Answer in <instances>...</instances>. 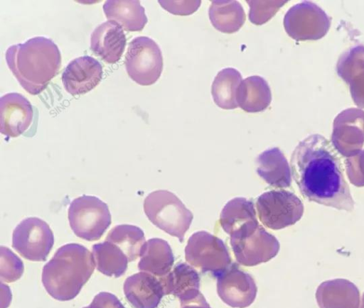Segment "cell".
Wrapping results in <instances>:
<instances>
[{
  "label": "cell",
  "instance_id": "cell-1",
  "mask_svg": "<svg viewBox=\"0 0 364 308\" xmlns=\"http://www.w3.org/2000/svg\"><path fill=\"white\" fill-rule=\"evenodd\" d=\"M290 165L292 177L305 199L338 210L353 209L341 155L326 138L312 134L300 141L291 154Z\"/></svg>",
  "mask_w": 364,
  "mask_h": 308
},
{
  "label": "cell",
  "instance_id": "cell-2",
  "mask_svg": "<svg viewBox=\"0 0 364 308\" xmlns=\"http://www.w3.org/2000/svg\"><path fill=\"white\" fill-rule=\"evenodd\" d=\"M6 60L21 87L33 95L46 88L61 66L58 47L42 36L11 45L6 52Z\"/></svg>",
  "mask_w": 364,
  "mask_h": 308
},
{
  "label": "cell",
  "instance_id": "cell-3",
  "mask_svg": "<svg viewBox=\"0 0 364 308\" xmlns=\"http://www.w3.org/2000/svg\"><path fill=\"white\" fill-rule=\"evenodd\" d=\"M92 254L84 246L68 243L59 248L43 266L42 282L54 299L75 298L95 270Z\"/></svg>",
  "mask_w": 364,
  "mask_h": 308
},
{
  "label": "cell",
  "instance_id": "cell-4",
  "mask_svg": "<svg viewBox=\"0 0 364 308\" xmlns=\"http://www.w3.org/2000/svg\"><path fill=\"white\" fill-rule=\"evenodd\" d=\"M144 210L152 224L183 242L193 214L173 193L167 190L151 192L144 199Z\"/></svg>",
  "mask_w": 364,
  "mask_h": 308
},
{
  "label": "cell",
  "instance_id": "cell-5",
  "mask_svg": "<svg viewBox=\"0 0 364 308\" xmlns=\"http://www.w3.org/2000/svg\"><path fill=\"white\" fill-rule=\"evenodd\" d=\"M230 236V244L237 261L245 266L267 262L279 251V243L258 221L245 224Z\"/></svg>",
  "mask_w": 364,
  "mask_h": 308
},
{
  "label": "cell",
  "instance_id": "cell-6",
  "mask_svg": "<svg viewBox=\"0 0 364 308\" xmlns=\"http://www.w3.org/2000/svg\"><path fill=\"white\" fill-rule=\"evenodd\" d=\"M68 220L74 233L88 241L99 240L112 221L107 204L89 195L72 201L68 209Z\"/></svg>",
  "mask_w": 364,
  "mask_h": 308
},
{
  "label": "cell",
  "instance_id": "cell-7",
  "mask_svg": "<svg viewBox=\"0 0 364 308\" xmlns=\"http://www.w3.org/2000/svg\"><path fill=\"white\" fill-rule=\"evenodd\" d=\"M125 67L129 77L137 84H154L163 70V57L157 43L146 36L134 38L128 45Z\"/></svg>",
  "mask_w": 364,
  "mask_h": 308
},
{
  "label": "cell",
  "instance_id": "cell-8",
  "mask_svg": "<svg viewBox=\"0 0 364 308\" xmlns=\"http://www.w3.org/2000/svg\"><path fill=\"white\" fill-rule=\"evenodd\" d=\"M260 221L267 228L279 230L294 224L304 214V204L294 193L271 190L262 194L256 201Z\"/></svg>",
  "mask_w": 364,
  "mask_h": 308
},
{
  "label": "cell",
  "instance_id": "cell-9",
  "mask_svg": "<svg viewBox=\"0 0 364 308\" xmlns=\"http://www.w3.org/2000/svg\"><path fill=\"white\" fill-rule=\"evenodd\" d=\"M185 258L191 265L203 273L210 272L218 277L231 265V257L223 241L204 231H197L188 238Z\"/></svg>",
  "mask_w": 364,
  "mask_h": 308
},
{
  "label": "cell",
  "instance_id": "cell-10",
  "mask_svg": "<svg viewBox=\"0 0 364 308\" xmlns=\"http://www.w3.org/2000/svg\"><path fill=\"white\" fill-rule=\"evenodd\" d=\"M53 243L54 236L50 226L37 217L23 219L13 231L12 247L29 260L45 261Z\"/></svg>",
  "mask_w": 364,
  "mask_h": 308
},
{
  "label": "cell",
  "instance_id": "cell-11",
  "mask_svg": "<svg viewBox=\"0 0 364 308\" xmlns=\"http://www.w3.org/2000/svg\"><path fill=\"white\" fill-rule=\"evenodd\" d=\"M219 297L233 308H246L255 299L257 287L252 277L231 264L217 277Z\"/></svg>",
  "mask_w": 364,
  "mask_h": 308
},
{
  "label": "cell",
  "instance_id": "cell-12",
  "mask_svg": "<svg viewBox=\"0 0 364 308\" xmlns=\"http://www.w3.org/2000/svg\"><path fill=\"white\" fill-rule=\"evenodd\" d=\"M103 75L102 65L92 57H77L66 66L62 82L65 90L72 95L87 93L100 82Z\"/></svg>",
  "mask_w": 364,
  "mask_h": 308
},
{
  "label": "cell",
  "instance_id": "cell-13",
  "mask_svg": "<svg viewBox=\"0 0 364 308\" xmlns=\"http://www.w3.org/2000/svg\"><path fill=\"white\" fill-rule=\"evenodd\" d=\"M33 117L30 101L18 93H8L0 99V129L7 137H17L31 124Z\"/></svg>",
  "mask_w": 364,
  "mask_h": 308
},
{
  "label": "cell",
  "instance_id": "cell-14",
  "mask_svg": "<svg viewBox=\"0 0 364 308\" xmlns=\"http://www.w3.org/2000/svg\"><path fill=\"white\" fill-rule=\"evenodd\" d=\"M124 293L134 308H156L165 295L160 277L141 271L126 279Z\"/></svg>",
  "mask_w": 364,
  "mask_h": 308
},
{
  "label": "cell",
  "instance_id": "cell-15",
  "mask_svg": "<svg viewBox=\"0 0 364 308\" xmlns=\"http://www.w3.org/2000/svg\"><path fill=\"white\" fill-rule=\"evenodd\" d=\"M126 35L122 26L113 21L100 24L90 37V48L104 61L114 64L121 58L126 45Z\"/></svg>",
  "mask_w": 364,
  "mask_h": 308
},
{
  "label": "cell",
  "instance_id": "cell-16",
  "mask_svg": "<svg viewBox=\"0 0 364 308\" xmlns=\"http://www.w3.org/2000/svg\"><path fill=\"white\" fill-rule=\"evenodd\" d=\"M320 308H358L360 292L358 287L346 279H334L322 282L316 292Z\"/></svg>",
  "mask_w": 364,
  "mask_h": 308
},
{
  "label": "cell",
  "instance_id": "cell-17",
  "mask_svg": "<svg viewBox=\"0 0 364 308\" xmlns=\"http://www.w3.org/2000/svg\"><path fill=\"white\" fill-rule=\"evenodd\" d=\"M257 173L269 185L277 188L290 187L291 171L289 163L278 148L267 149L256 159Z\"/></svg>",
  "mask_w": 364,
  "mask_h": 308
},
{
  "label": "cell",
  "instance_id": "cell-18",
  "mask_svg": "<svg viewBox=\"0 0 364 308\" xmlns=\"http://www.w3.org/2000/svg\"><path fill=\"white\" fill-rule=\"evenodd\" d=\"M160 279L165 295H173L181 302L189 300L200 293L199 275L187 263H178L172 270Z\"/></svg>",
  "mask_w": 364,
  "mask_h": 308
},
{
  "label": "cell",
  "instance_id": "cell-19",
  "mask_svg": "<svg viewBox=\"0 0 364 308\" xmlns=\"http://www.w3.org/2000/svg\"><path fill=\"white\" fill-rule=\"evenodd\" d=\"M173 262L174 257L169 244L164 239L154 238L144 243L138 268L141 272L161 277L171 270Z\"/></svg>",
  "mask_w": 364,
  "mask_h": 308
},
{
  "label": "cell",
  "instance_id": "cell-20",
  "mask_svg": "<svg viewBox=\"0 0 364 308\" xmlns=\"http://www.w3.org/2000/svg\"><path fill=\"white\" fill-rule=\"evenodd\" d=\"M318 7L303 1L291 7L284 18V27L287 33L296 40L316 39V11Z\"/></svg>",
  "mask_w": 364,
  "mask_h": 308
},
{
  "label": "cell",
  "instance_id": "cell-21",
  "mask_svg": "<svg viewBox=\"0 0 364 308\" xmlns=\"http://www.w3.org/2000/svg\"><path fill=\"white\" fill-rule=\"evenodd\" d=\"M103 11L108 21L117 22L127 31H141L148 21L144 8L136 0H107Z\"/></svg>",
  "mask_w": 364,
  "mask_h": 308
},
{
  "label": "cell",
  "instance_id": "cell-22",
  "mask_svg": "<svg viewBox=\"0 0 364 308\" xmlns=\"http://www.w3.org/2000/svg\"><path fill=\"white\" fill-rule=\"evenodd\" d=\"M345 121L341 114L335 119L332 141L339 153L346 157L358 154L364 143V119L361 121Z\"/></svg>",
  "mask_w": 364,
  "mask_h": 308
},
{
  "label": "cell",
  "instance_id": "cell-23",
  "mask_svg": "<svg viewBox=\"0 0 364 308\" xmlns=\"http://www.w3.org/2000/svg\"><path fill=\"white\" fill-rule=\"evenodd\" d=\"M238 106L246 112L255 113L265 110L272 101V93L267 82L254 75L241 82L237 92Z\"/></svg>",
  "mask_w": 364,
  "mask_h": 308
},
{
  "label": "cell",
  "instance_id": "cell-24",
  "mask_svg": "<svg viewBox=\"0 0 364 308\" xmlns=\"http://www.w3.org/2000/svg\"><path fill=\"white\" fill-rule=\"evenodd\" d=\"M208 14L214 28L225 33L239 31L246 18L242 5L234 0L212 1Z\"/></svg>",
  "mask_w": 364,
  "mask_h": 308
},
{
  "label": "cell",
  "instance_id": "cell-25",
  "mask_svg": "<svg viewBox=\"0 0 364 308\" xmlns=\"http://www.w3.org/2000/svg\"><path fill=\"white\" fill-rule=\"evenodd\" d=\"M92 256L97 270L102 274L119 277L127 270L129 260L116 245L105 241L92 246Z\"/></svg>",
  "mask_w": 364,
  "mask_h": 308
},
{
  "label": "cell",
  "instance_id": "cell-26",
  "mask_svg": "<svg viewBox=\"0 0 364 308\" xmlns=\"http://www.w3.org/2000/svg\"><path fill=\"white\" fill-rule=\"evenodd\" d=\"M242 81V75L236 69L227 67L220 70L211 87V94L215 104L223 109L237 108V92Z\"/></svg>",
  "mask_w": 364,
  "mask_h": 308
},
{
  "label": "cell",
  "instance_id": "cell-27",
  "mask_svg": "<svg viewBox=\"0 0 364 308\" xmlns=\"http://www.w3.org/2000/svg\"><path fill=\"white\" fill-rule=\"evenodd\" d=\"M257 221L254 203L243 197L230 200L223 207L220 217L222 228L229 235L245 224Z\"/></svg>",
  "mask_w": 364,
  "mask_h": 308
},
{
  "label": "cell",
  "instance_id": "cell-28",
  "mask_svg": "<svg viewBox=\"0 0 364 308\" xmlns=\"http://www.w3.org/2000/svg\"><path fill=\"white\" fill-rule=\"evenodd\" d=\"M105 241L118 246L127 255L129 262L140 257L146 243L143 231L138 226L129 224L114 226L109 231Z\"/></svg>",
  "mask_w": 364,
  "mask_h": 308
},
{
  "label": "cell",
  "instance_id": "cell-29",
  "mask_svg": "<svg viewBox=\"0 0 364 308\" xmlns=\"http://www.w3.org/2000/svg\"><path fill=\"white\" fill-rule=\"evenodd\" d=\"M0 250L1 282H15L23 275V263L9 248L2 246L0 247Z\"/></svg>",
  "mask_w": 364,
  "mask_h": 308
},
{
  "label": "cell",
  "instance_id": "cell-30",
  "mask_svg": "<svg viewBox=\"0 0 364 308\" xmlns=\"http://www.w3.org/2000/svg\"><path fill=\"white\" fill-rule=\"evenodd\" d=\"M246 2L250 6V22L259 26L270 20L287 1L247 0Z\"/></svg>",
  "mask_w": 364,
  "mask_h": 308
},
{
  "label": "cell",
  "instance_id": "cell-31",
  "mask_svg": "<svg viewBox=\"0 0 364 308\" xmlns=\"http://www.w3.org/2000/svg\"><path fill=\"white\" fill-rule=\"evenodd\" d=\"M345 164L350 182L358 187L364 186V151L348 157Z\"/></svg>",
  "mask_w": 364,
  "mask_h": 308
},
{
  "label": "cell",
  "instance_id": "cell-32",
  "mask_svg": "<svg viewBox=\"0 0 364 308\" xmlns=\"http://www.w3.org/2000/svg\"><path fill=\"white\" fill-rule=\"evenodd\" d=\"M200 1H159L166 11L175 15L187 16L198 10Z\"/></svg>",
  "mask_w": 364,
  "mask_h": 308
},
{
  "label": "cell",
  "instance_id": "cell-33",
  "mask_svg": "<svg viewBox=\"0 0 364 308\" xmlns=\"http://www.w3.org/2000/svg\"><path fill=\"white\" fill-rule=\"evenodd\" d=\"M90 308H125L119 299L113 294L102 292L95 296Z\"/></svg>",
  "mask_w": 364,
  "mask_h": 308
},
{
  "label": "cell",
  "instance_id": "cell-34",
  "mask_svg": "<svg viewBox=\"0 0 364 308\" xmlns=\"http://www.w3.org/2000/svg\"><path fill=\"white\" fill-rule=\"evenodd\" d=\"M181 308H211L201 293L189 300L181 302Z\"/></svg>",
  "mask_w": 364,
  "mask_h": 308
},
{
  "label": "cell",
  "instance_id": "cell-35",
  "mask_svg": "<svg viewBox=\"0 0 364 308\" xmlns=\"http://www.w3.org/2000/svg\"><path fill=\"white\" fill-rule=\"evenodd\" d=\"M360 308H364V293H363V297H362V302H361Z\"/></svg>",
  "mask_w": 364,
  "mask_h": 308
},
{
  "label": "cell",
  "instance_id": "cell-36",
  "mask_svg": "<svg viewBox=\"0 0 364 308\" xmlns=\"http://www.w3.org/2000/svg\"><path fill=\"white\" fill-rule=\"evenodd\" d=\"M83 308H90V307L87 306V307H83Z\"/></svg>",
  "mask_w": 364,
  "mask_h": 308
}]
</instances>
